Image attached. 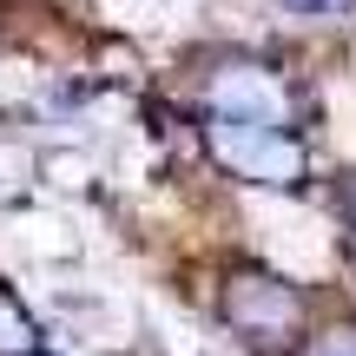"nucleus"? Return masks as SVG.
<instances>
[{"label":"nucleus","instance_id":"1","mask_svg":"<svg viewBox=\"0 0 356 356\" xmlns=\"http://www.w3.org/2000/svg\"><path fill=\"white\" fill-rule=\"evenodd\" d=\"M225 323L257 350H297L304 323H310V304L297 284L270 277V270H238L225 284Z\"/></svg>","mask_w":356,"mask_h":356},{"label":"nucleus","instance_id":"2","mask_svg":"<svg viewBox=\"0 0 356 356\" xmlns=\"http://www.w3.org/2000/svg\"><path fill=\"white\" fill-rule=\"evenodd\" d=\"M204 145L231 178L244 185H297L304 145L291 126H257V119H204Z\"/></svg>","mask_w":356,"mask_h":356},{"label":"nucleus","instance_id":"3","mask_svg":"<svg viewBox=\"0 0 356 356\" xmlns=\"http://www.w3.org/2000/svg\"><path fill=\"white\" fill-rule=\"evenodd\" d=\"M204 119H257V126H291L297 92L264 60H225L204 73Z\"/></svg>","mask_w":356,"mask_h":356},{"label":"nucleus","instance_id":"4","mask_svg":"<svg viewBox=\"0 0 356 356\" xmlns=\"http://www.w3.org/2000/svg\"><path fill=\"white\" fill-rule=\"evenodd\" d=\"M40 337H33V317L20 310V297L0 291V356H33Z\"/></svg>","mask_w":356,"mask_h":356},{"label":"nucleus","instance_id":"5","mask_svg":"<svg viewBox=\"0 0 356 356\" xmlns=\"http://www.w3.org/2000/svg\"><path fill=\"white\" fill-rule=\"evenodd\" d=\"M291 356H356V323H330V330L304 337Z\"/></svg>","mask_w":356,"mask_h":356},{"label":"nucleus","instance_id":"6","mask_svg":"<svg viewBox=\"0 0 356 356\" xmlns=\"http://www.w3.org/2000/svg\"><path fill=\"white\" fill-rule=\"evenodd\" d=\"M343 204H350V238H356V185L343 191Z\"/></svg>","mask_w":356,"mask_h":356},{"label":"nucleus","instance_id":"7","mask_svg":"<svg viewBox=\"0 0 356 356\" xmlns=\"http://www.w3.org/2000/svg\"><path fill=\"white\" fill-rule=\"evenodd\" d=\"M284 7H323V0H284Z\"/></svg>","mask_w":356,"mask_h":356}]
</instances>
